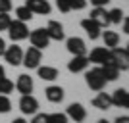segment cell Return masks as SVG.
Listing matches in <instances>:
<instances>
[{
	"instance_id": "6da1fadb",
	"label": "cell",
	"mask_w": 129,
	"mask_h": 123,
	"mask_svg": "<svg viewBox=\"0 0 129 123\" xmlns=\"http://www.w3.org/2000/svg\"><path fill=\"white\" fill-rule=\"evenodd\" d=\"M85 83H87V87H89L91 91H94V92L102 91L104 87H106L108 81L104 79L100 65H98V67H92L91 71H87V73H85Z\"/></svg>"
},
{
	"instance_id": "7a4b0ae2",
	"label": "cell",
	"mask_w": 129,
	"mask_h": 123,
	"mask_svg": "<svg viewBox=\"0 0 129 123\" xmlns=\"http://www.w3.org/2000/svg\"><path fill=\"white\" fill-rule=\"evenodd\" d=\"M8 37H10L12 43H19V40H25L29 37V27L27 23L19 21V19H12V23L8 25Z\"/></svg>"
},
{
	"instance_id": "3957f363",
	"label": "cell",
	"mask_w": 129,
	"mask_h": 123,
	"mask_svg": "<svg viewBox=\"0 0 129 123\" xmlns=\"http://www.w3.org/2000/svg\"><path fill=\"white\" fill-rule=\"evenodd\" d=\"M43 62V50L35 48V46H29V48L23 52V60L21 65H25L27 69H37Z\"/></svg>"
},
{
	"instance_id": "277c9868",
	"label": "cell",
	"mask_w": 129,
	"mask_h": 123,
	"mask_svg": "<svg viewBox=\"0 0 129 123\" xmlns=\"http://www.w3.org/2000/svg\"><path fill=\"white\" fill-rule=\"evenodd\" d=\"M27 38H29L31 46H35V48H39V50H44V48L50 44L48 33H46V29H44V27H39V29L29 31V37H27Z\"/></svg>"
},
{
	"instance_id": "5b68a950",
	"label": "cell",
	"mask_w": 129,
	"mask_h": 123,
	"mask_svg": "<svg viewBox=\"0 0 129 123\" xmlns=\"http://www.w3.org/2000/svg\"><path fill=\"white\" fill-rule=\"evenodd\" d=\"M110 60L118 65L119 71H127L129 69V50L127 48H119V46L112 48L110 50Z\"/></svg>"
},
{
	"instance_id": "8992f818",
	"label": "cell",
	"mask_w": 129,
	"mask_h": 123,
	"mask_svg": "<svg viewBox=\"0 0 129 123\" xmlns=\"http://www.w3.org/2000/svg\"><path fill=\"white\" fill-rule=\"evenodd\" d=\"M4 60L8 62L10 65H14V67H17V65H21V60H23V50L21 46H17L16 43L12 44V46H6L4 50Z\"/></svg>"
},
{
	"instance_id": "52a82bcc",
	"label": "cell",
	"mask_w": 129,
	"mask_h": 123,
	"mask_svg": "<svg viewBox=\"0 0 129 123\" xmlns=\"http://www.w3.org/2000/svg\"><path fill=\"white\" fill-rule=\"evenodd\" d=\"M19 110L23 115H33L39 112V100L33 94H21L19 98Z\"/></svg>"
},
{
	"instance_id": "ba28073f",
	"label": "cell",
	"mask_w": 129,
	"mask_h": 123,
	"mask_svg": "<svg viewBox=\"0 0 129 123\" xmlns=\"http://www.w3.org/2000/svg\"><path fill=\"white\" fill-rule=\"evenodd\" d=\"M66 48L71 56H87V44L81 37H70L66 40Z\"/></svg>"
},
{
	"instance_id": "9c48e42d",
	"label": "cell",
	"mask_w": 129,
	"mask_h": 123,
	"mask_svg": "<svg viewBox=\"0 0 129 123\" xmlns=\"http://www.w3.org/2000/svg\"><path fill=\"white\" fill-rule=\"evenodd\" d=\"M87 58H89V64L102 65V64H106L108 60H110V50H108L106 46H96V48L91 50V54H89Z\"/></svg>"
},
{
	"instance_id": "30bf717a",
	"label": "cell",
	"mask_w": 129,
	"mask_h": 123,
	"mask_svg": "<svg viewBox=\"0 0 129 123\" xmlns=\"http://www.w3.org/2000/svg\"><path fill=\"white\" fill-rule=\"evenodd\" d=\"M66 115H68V119H73L75 123H83V121H85V117H87V110L83 108V104L73 102V104H70V106H68Z\"/></svg>"
},
{
	"instance_id": "8fae6325",
	"label": "cell",
	"mask_w": 129,
	"mask_h": 123,
	"mask_svg": "<svg viewBox=\"0 0 129 123\" xmlns=\"http://www.w3.org/2000/svg\"><path fill=\"white\" fill-rule=\"evenodd\" d=\"M46 29V33H48V38L50 40H64L66 38V31H64V25L60 21H56V19H50L48 21V25L44 27Z\"/></svg>"
},
{
	"instance_id": "7c38bea8",
	"label": "cell",
	"mask_w": 129,
	"mask_h": 123,
	"mask_svg": "<svg viewBox=\"0 0 129 123\" xmlns=\"http://www.w3.org/2000/svg\"><path fill=\"white\" fill-rule=\"evenodd\" d=\"M25 6L33 14H39V16H48L52 12V6L48 4V0H25Z\"/></svg>"
},
{
	"instance_id": "4fadbf2b",
	"label": "cell",
	"mask_w": 129,
	"mask_h": 123,
	"mask_svg": "<svg viewBox=\"0 0 129 123\" xmlns=\"http://www.w3.org/2000/svg\"><path fill=\"white\" fill-rule=\"evenodd\" d=\"M16 91L19 92V94H31L33 89H35V83H33V77H29V75H19L16 81Z\"/></svg>"
},
{
	"instance_id": "5bb4252c",
	"label": "cell",
	"mask_w": 129,
	"mask_h": 123,
	"mask_svg": "<svg viewBox=\"0 0 129 123\" xmlns=\"http://www.w3.org/2000/svg\"><path fill=\"white\" fill-rule=\"evenodd\" d=\"M89 17H91L94 23H98L100 29H104V27L108 29V25H110V17H108V10L106 8H92Z\"/></svg>"
},
{
	"instance_id": "9a60e30c",
	"label": "cell",
	"mask_w": 129,
	"mask_h": 123,
	"mask_svg": "<svg viewBox=\"0 0 129 123\" xmlns=\"http://www.w3.org/2000/svg\"><path fill=\"white\" fill-rule=\"evenodd\" d=\"M89 67V58L87 56H73L68 62V71L70 73H81Z\"/></svg>"
},
{
	"instance_id": "2e32d148",
	"label": "cell",
	"mask_w": 129,
	"mask_h": 123,
	"mask_svg": "<svg viewBox=\"0 0 129 123\" xmlns=\"http://www.w3.org/2000/svg\"><path fill=\"white\" fill-rule=\"evenodd\" d=\"M44 96H46L48 102H52V104H60V102L64 100V96H66V91L60 85H50V87H46Z\"/></svg>"
},
{
	"instance_id": "e0dca14e",
	"label": "cell",
	"mask_w": 129,
	"mask_h": 123,
	"mask_svg": "<svg viewBox=\"0 0 129 123\" xmlns=\"http://www.w3.org/2000/svg\"><path fill=\"white\" fill-rule=\"evenodd\" d=\"M81 27H83V31L87 33V37L91 38V40H96V38H100V27H98V23H94L91 19V17H85L83 21H81Z\"/></svg>"
},
{
	"instance_id": "ac0fdd59",
	"label": "cell",
	"mask_w": 129,
	"mask_h": 123,
	"mask_svg": "<svg viewBox=\"0 0 129 123\" xmlns=\"http://www.w3.org/2000/svg\"><path fill=\"white\" fill-rule=\"evenodd\" d=\"M112 98V106H118V108H129V92L127 89H118L110 94Z\"/></svg>"
},
{
	"instance_id": "d6986e66",
	"label": "cell",
	"mask_w": 129,
	"mask_h": 123,
	"mask_svg": "<svg viewBox=\"0 0 129 123\" xmlns=\"http://www.w3.org/2000/svg\"><path fill=\"white\" fill-rule=\"evenodd\" d=\"M91 104L96 108V110H110V108H112V98H110V94H108V92L98 91V94L92 98Z\"/></svg>"
},
{
	"instance_id": "ffe728a7",
	"label": "cell",
	"mask_w": 129,
	"mask_h": 123,
	"mask_svg": "<svg viewBox=\"0 0 129 123\" xmlns=\"http://www.w3.org/2000/svg\"><path fill=\"white\" fill-rule=\"evenodd\" d=\"M100 69H102V75H104V79H106V81H116L119 77V73H121V71L118 69V65L114 64L112 60H108L106 64H102V65H100Z\"/></svg>"
},
{
	"instance_id": "44dd1931",
	"label": "cell",
	"mask_w": 129,
	"mask_h": 123,
	"mask_svg": "<svg viewBox=\"0 0 129 123\" xmlns=\"http://www.w3.org/2000/svg\"><path fill=\"white\" fill-rule=\"evenodd\" d=\"M37 75L43 81H56L60 73H58L56 67H52V65H39L37 67Z\"/></svg>"
},
{
	"instance_id": "7402d4cb",
	"label": "cell",
	"mask_w": 129,
	"mask_h": 123,
	"mask_svg": "<svg viewBox=\"0 0 129 123\" xmlns=\"http://www.w3.org/2000/svg\"><path fill=\"white\" fill-rule=\"evenodd\" d=\"M100 37H102V40H104V46H106L108 50H112V48H116V46H119V35L116 31H104V33H100Z\"/></svg>"
},
{
	"instance_id": "603a6c76",
	"label": "cell",
	"mask_w": 129,
	"mask_h": 123,
	"mask_svg": "<svg viewBox=\"0 0 129 123\" xmlns=\"http://www.w3.org/2000/svg\"><path fill=\"white\" fill-rule=\"evenodd\" d=\"M33 16H35V14H33V12L29 10V8H27L25 4H23V6H19V8H16V19H19V21H23V23L31 21V19H33Z\"/></svg>"
},
{
	"instance_id": "cb8c5ba5",
	"label": "cell",
	"mask_w": 129,
	"mask_h": 123,
	"mask_svg": "<svg viewBox=\"0 0 129 123\" xmlns=\"http://www.w3.org/2000/svg\"><path fill=\"white\" fill-rule=\"evenodd\" d=\"M108 17H110V25H119V23L123 21V17H125V14H123V10L121 8H114V10H110L108 12Z\"/></svg>"
},
{
	"instance_id": "d4e9b609",
	"label": "cell",
	"mask_w": 129,
	"mask_h": 123,
	"mask_svg": "<svg viewBox=\"0 0 129 123\" xmlns=\"http://www.w3.org/2000/svg\"><path fill=\"white\" fill-rule=\"evenodd\" d=\"M10 92H14V83L8 77L0 79V94H10Z\"/></svg>"
},
{
	"instance_id": "484cf974",
	"label": "cell",
	"mask_w": 129,
	"mask_h": 123,
	"mask_svg": "<svg viewBox=\"0 0 129 123\" xmlns=\"http://www.w3.org/2000/svg\"><path fill=\"white\" fill-rule=\"evenodd\" d=\"M12 110V100L8 94H0V113H8Z\"/></svg>"
},
{
	"instance_id": "4316f807",
	"label": "cell",
	"mask_w": 129,
	"mask_h": 123,
	"mask_svg": "<svg viewBox=\"0 0 129 123\" xmlns=\"http://www.w3.org/2000/svg\"><path fill=\"white\" fill-rule=\"evenodd\" d=\"M48 123H68V115L62 113V112L48 113Z\"/></svg>"
},
{
	"instance_id": "83f0119b",
	"label": "cell",
	"mask_w": 129,
	"mask_h": 123,
	"mask_svg": "<svg viewBox=\"0 0 129 123\" xmlns=\"http://www.w3.org/2000/svg\"><path fill=\"white\" fill-rule=\"evenodd\" d=\"M10 23H12V16L10 14H0V31H6Z\"/></svg>"
},
{
	"instance_id": "f1b7e54d",
	"label": "cell",
	"mask_w": 129,
	"mask_h": 123,
	"mask_svg": "<svg viewBox=\"0 0 129 123\" xmlns=\"http://www.w3.org/2000/svg\"><path fill=\"white\" fill-rule=\"evenodd\" d=\"M56 8H58L62 14H68V12H71V8H70V0H56Z\"/></svg>"
},
{
	"instance_id": "f546056e",
	"label": "cell",
	"mask_w": 129,
	"mask_h": 123,
	"mask_svg": "<svg viewBox=\"0 0 129 123\" xmlns=\"http://www.w3.org/2000/svg\"><path fill=\"white\" fill-rule=\"evenodd\" d=\"M14 4H12V0H0V14H10Z\"/></svg>"
},
{
	"instance_id": "4dcf8cb0",
	"label": "cell",
	"mask_w": 129,
	"mask_h": 123,
	"mask_svg": "<svg viewBox=\"0 0 129 123\" xmlns=\"http://www.w3.org/2000/svg\"><path fill=\"white\" fill-rule=\"evenodd\" d=\"M70 8L71 10H85L87 0H70Z\"/></svg>"
},
{
	"instance_id": "1f68e13d",
	"label": "cell",
	"mask_w": 129,
	"mask_h": 123,
	"mask_svg": "<svg viewBox=\"0 0 129 123\" xmlns=\"http://www.w3.org/2000/svg\"><path fill=\"white\" fill-rule=\"evenodd\" d=\"M31 123H48V113H33Z\"/></svg>"
},
{
	"instance_id": "d6a6232c",
	"label": "cell",
	"mask_w": 129,
	"mask_h": 123,
	"mask_svg": "<svg viewBox=\"0 0 129 123\" xmlns=\"http://www.w3.org/2000/svg\"><path fill=\"white\" fill-rule=\"evenodd\" d=\"M108 2H110V0H91V4L94 6V8H106Z\"/></svg>"
},
{
	"instance_id": "836d02e7",
	"label": "cell",
	"mask_w": 129,
	"mask_h": 123,
	"mask_svg": "<svg viewBox=\"0 0 129 123\" xmlns=\"http://www.w3.org/2000/svg\"><path fill=\"white\" fill-rule=\"evenodd\" d=\"M114 123H129V115H119L114 119Z\"/></svg>"
},
{
	"instance_id": "e575fe53",
	"label": "cell",
	"mask_w": 129,
	"mask_h": 123,
	"mask_svg": "<svg viewBox=\"0 0 129 123\" xmlns=\"http://www.w3.org/2000/svg\"><path fill=\"white\" fill-rule=\"evenodd\" d=\"M4 50H6V40H4L2 37H0V56L4 54Z\"/></svg>"
},
{
	"instance_id": "d590c367",
	"label": "cell",
	"mask_w": 129,
	"mask_h": 123,
	"mask_svg": "<svg viewBox=\"0 0 129 123\" xmlns=\"http://www.w3.org/2000/svg\"><path fill=\"white\" fill-rule=\"evenodd\" d=\"M121 23H123V33L127 35V33H129V23H127V17H123V21H121Z\"/></svg>"
},
{
	"instance_id": "8d00e7d4",
	"label": "cell",
	"mask_w": 129,
	"mask_h": 123,
	"mask_svg": "<svg viewBox=\"0 0 129 123\" xmlns=\"http://www.w3.org/2000/svg\"><path fill=\"white\" fill-rule=\"evenodd\" d=\"M6 77V69H4V65H0V79H4Z\"/></svg>"
},
{
	"instance_id": "74e56055",
	"label": "cell",
	"mask_w": 129,
	"mask_h": 123,
	"mask_svg": "<svg viewBox=\"0 0 129 123\" xmlns=\"http://www.w3.org/2000/svg\"><path fill=\"white\" fill-rule=\"evenodd\" d=\"M12 123H27V119H23V117H16Z\"/></svg>"
},
{
	"instance_id": "f35d334b",
	"label": "cell",
	"mask_w": 129,
	"mask_h": 123,
	"mask_svg": "<svg viewBox=\"0 0 129 123\" xmlns=\"http://www.w3.org/2000/svg\"><path fill=\"white\" fill-rule=\"evenodd\" d=\"M96 123H110V121H106V119H98Z\"/></svg>"
}]
</instances>
